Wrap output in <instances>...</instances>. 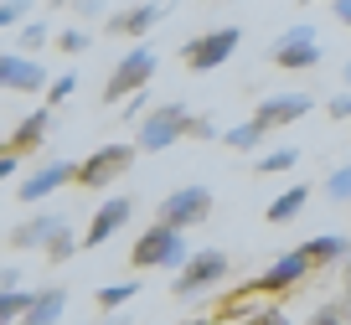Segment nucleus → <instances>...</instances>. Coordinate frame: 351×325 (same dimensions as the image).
<instances>
[{
  "label": "nucleus",
  "instance_id": "obj_10",
  "mask_svg": "<svg viewBox=\"0 0 351 325\" xmlns=\"http://www.w3.org/2000/svg\"><path fill=\"white\" fill-rule=\"evenodd\" d=\"M130 196H109V202L93 212V222H88V232H83V248H104V243L114 238L119 228H130Z\"/></svg>",
  "mask_w": 351,
  "mask_h": 325
},
{
  "label": "nucleus",
  "instance_id": "obj_28",
  "mask_svg": "<svg viewBox=\"0 0 351 325\" xmlns=\"http://www.w3.org/2000/svg\"><path fill=\"white\" fill-rule=\"evenodd\" d=\"M47 36H52V32H47L42 21H26V26H21V47H32V52H36V47L47 42Z\"/></svg>",
  "mask_w": 351,
  "mask_h": 325
},
{
  "label": "nucleus",
  "instance_id": "obj_33",
  "mask_svg": "<svg viewBox=\"0 0 351 325\" xmlns=\"http://www.w3.org/2000/svg\"><path fill=\"white\" fill-rule=\"evenodd\" d=\"M191 134H197V140H222V130H212L207 119H191Z\"/></svg>",
  "mask_w": 351,
  "mask_h": 325
},
{
  "label": "nucleus",
  "instance_id": "obj_14",
  "mask_svg": "<svg viewBox=\"0 0 351 325\" xmlns=\"http://www.w3.org/2000/svg\"><path fill=\"white\" fill-rule=\"evenodd\" d=\"M310 114V98L305 93H274V98H263L258 104V119L269 124V130H279V124H295Z\"/></svg>",
  "mask_w": 351,
  "mask_h": 325
},
{
  "label": "nucleus",
  "instance_id": "obj_13",
  "mask_svg": "<svg viewBox=\"0 0 351 325\" xmlns=\"http://www.w3.org/2000/svg\"><path fill=\"white\" fill-rule=\"evenodd\" d=\"M160 21H165V5H160V0H145V5H134V11L109 16V32L114 36H145L150 26H160Z\"/></svg>",
  "mask_w": 351,
  "mask_h": 325
},
{
  "label": "nucleus",
  "instance_id": "obj_7",
  "mask_svg": "<svg viewBox=\"0 0 351 325\" xmlns=\"http://www.w3.org/2000/svg\"><path fill=\"white\" fill-rule=\"evenodd\" d=\"M269 57H274L285 73H305V67H320V57H326V52H320V42H315V26L300 21V26H289V32L274 42V52H269Z\"/></svg>",
  "mask_w": 351,
  "mask_h": 325
},
{
  "label": "nucleus",
  "instance_id": "obj_23",
  "mask_svg": "<svg viewBox=\"0 0 351 325\" xmlns=\"http://www.w3.org/2000/svg\"><path fill=\"white\" fill-rule=\"evenodd\" d=\"M26 310H32V294H21L16 284H5V289H0V320H21Z\"/></svg>",
  "mask_w": 351,
  "mask_h": 325
},
{
  "label": "nucleus",
  "instance_id": "obj_17",
  "mask_svg": "<svg viewBox=\"0 0 351 325\" xmlns=\"http://www.w3.org/2000/svg\"><path fill=\"white\" fill-rule=\"evenodd\" d=\"M300 248L310 253V263H341L351 253V243L341 238V232H320V238H310V243H300Z\"/></svg>",
  "mask_w": 351,
  "mask_h": 325
},
{
  "label": "nucleus",
  "instance_id": "obj_24",
  "mask_svg": "<svg viewBox=\"0 0 351 325\" xmlns=\"http://www.w3.org/2000/svg\"><path fill=\"white\" fill-rule=\"evenodd\" d=\"M326 202H351V165L326 176Z\"/></svg>",
  "mask_w": 351,
  "mask_h": 325
},
{
  "label": "nucleus",
  "instance_id": "obj_22",
  "mask_svg": "<svg viewBox=\"0 0 351 325\" xmlns=\"http://www.w3.org/2000/svg\"><path fill=\"white\" fill-rule=\"evenodd\" d=\"M134 294H140V284H134V279H124V284H104V289H99V310H119V304H130Z\"/></svg>",
  "mask_w": 351,
  "mask_h": 325
},
{
  "label": "nucleus",
  "instance_id": "obj_1",
  "mask_svg": "<svg viewBox=\"0 0 351 325\" xmlns=\"http://www.w3.org/2000/svg\"><path fill=\"white\" fill-rule=\"evenodd\" d=\"M186 258H191L186 228H171V222H160V217H155L150 232H140V243H134V253H130L134 269H181Z\"/></svg>",
  "mask_w": 351,
  "mask_h": 325
},
{
  "label": "nucleus",
  "instance_id": "obj_29",
  "mask_svg": "<svg viewBox=\"0 0 351 325\" xmlns=\"http://www.w3.org/2000/svg\"><path fill=\"white\" fill-rule=\"evenodd\" d=\"M57 47H62V52H88V32H77V26H73V32L57 36Z\"/></svg>",
  "mask_w": 351,
  "mask_h": 325
},
{
  "label": "nucleus",
  "instance_id": "obj_5",
  "mask_svg": "<svg viewBox=\"0 0 351 325\" xmlns=\"http://www.w3.org/2000/svg\"><path fill=\"white\" fill-rule=\"evenodd\" d=\"M134 150H140V145H99V150H93L83 165H77V186L99 191V186L119 181V176L134 165Z\"/></svg>",
  "mask_w": 351,
  "mask_h": 325
},
{
  "label": "nucleus",
  "instance_id": "obj_4",
  "mask_svg": "<svg viewBox=\"0 0 351 325\" xmlns=\"http://www.w3.org/2000/svg\"><path fill=\"white\" fill-rule=\"evenodd\" d=\"M155 77V52L150 47H130L119 57V67L109 73V88H104V104H124L130 93H140L145 83Z\"/></svg>",
  "mask_w": 351,
  "mask_h": 325
},
{
  "label": "nucleus",
  "instance_id": "obj_37",
  "mask_svg": "<svg viewBox=\"0 0 351 325\" xmlns=\"http://www.w3.org/2000/svg\"><path fill=\"white\" fill-rule=\"evenodd\" d=\"M47 5H67V0H47Z\"/></svg>",
  "mask_w": 351,
  "mask_h": 325
},
{
  "label": "nucleus",
  "instance_id": "obj_36",
  "mask_svg": "<svg viewBox=\"0 0 351 325\" xmlns=\"http://www.w3.org/2000/svg\"><path fill=\"white\" fill-rule=\"evenodd\" d=\"M346 88H351V62H346Z\"/></svg>",
  "mask_w": 351,
  "mask_h": 325
},
{
  "label": "nucleus",
  "instance_id": "obj_16",
  "mask_svg": "<svg viewBox=\"0 0 351 325\" xmlns=\"http://www.w3.org/2000/svg\"><path fill=\"white\" fill-rule=\"evenodd\" d=\"M62 315H67V294L62 289L32 294V310H26V320H32V325H52V320H62Z\"/></svg>",
  "mask_w": 351,
  "mask_h": 325
},
{
  "label": "nucleus",
  "instance_id": "obj_38",
  "mask_svg": "<svg viewBox=\"0 0 351 325\" xmlns=\"http://www.w3.org/2000/svg\"><path fill=\"white\" fill-rule=\"evenodd\" d=\"M310 5H315V0H310Z\"/></svg>",
  "mask_w": 351,
  "mask_h": 325
},
{
  "label": "nucleus",
  "instance_id": "obj_11",
  "mask_svg": "<svg viewBox=\"0 0 351 325\" xmlns=\"http://www.w3.org/2000/svg\"><path fill=\"white\" fill-rule=\"evenodd\" d=\"M310 269H315V263H310V253H305V248H295V253H285L274 269H263V274H258L253 294H279V289H289V284H300Z\"/></svg>",
  "mask_w": 351,
  "mask_h": 325
},
{
  "label": "nucleus",
  "instance_id": "obj_18",
  "mask_svg": "<svg viewBox=\"0 0 351 325\" xmlns=\"http://www.w3.org/2000/svg\"><path fill=\"white\" fill-rule=\"evenodd\" d=\"M263 134H269V124L253 114L248 124H232V130H222V145H228V150H258Z\"/></svg>",
  "mask_w": 351,
  "mask_h": 325
},
{
  "label": "nucleus",
  "instance_id": "obj_15",
  "mask_svg": "<svg viewBox=\"0 0 351 325\" xmlns=\"http://www.w3.org/2000/svg\"><path fill=\"white\" fill-rule=\"evenodd\" d=\"M62 228H67L62 217H32V222L11 228V248H47V243H52Z\"/></svg>",
  "mask_w": 351,
  "mask_h": 325
},
{
  "label": "nucleus",
  "instance_id": "obj_31",
  "mask_svg": "<svg viewBox=\"0 0 351 325\" xmlns=\"http://www.w3.org/2000/svg\"><path fill=\"white\" fill-rule=\"evenodd\" d=\"M330 119H351V93H336V98H330Z\"/></svg>",
  "mask_w": 351,
  "mask_h": 325
},
{
  "label": "nucleus",
  "instance_id": "obj_25",
  "mask_svg": "<svg viewBox=\"0 0 351 325\" xmlns=\"http://www.w3.org/2000/svg\"><path fill=\"white\" fill-rule=\"evenodd\" d=\"M77 93V77L67 73V77H52V88H47V104H67V98Z\"/></svg>",
  "mask_w": 351,
  "mask_h": 325
},
{
  "label": "nucleus",
  "instance_id": "obj_21",
  "mask_svg": "<svg viewBox=\"0 0 351 325\" xmlns=\"http://www.w3.org/2000/svg\"><path fill=\"white\" fill-rule=\"evenodd\" d=\"M295 160H300V150H295V145H285V150H269V155H258L253 176H285Z\"/></svg>",
  "mask_w": 351,
  "mask_h": 325
},
{
  "label": "nucleus",
  "instance_id": "obj_30",
  "mask_svg": "<svg viewBox=\"0 0 351 325\" xmlns=\"http://www.w3.org/2000/svg\"><path fill=\"white\" fill-rule=\"evenodd\" d=\"M145 104H150V88H140V93H130V98H124V114H130V119H140V114H145Z\"/></svg>",
  "mask_w": 351,
  "mask_h": 325
},
{
  "label": "nucleus",
  "instance_id": "obj_20",
  "mask_svg": "<svg viewBox=\"0 0 351 325\" xmlns=\"http://www.w3.org/2000/svg\"><path fill=\"white\" fill-rule=\"evenodd\" d=\"M47 124H52V119H47V108H36L32 119L16 124V134H11L5 145H11V150H32V145H42V140H47Z\"/></svg>",
  "mask_w": 351,
  "mask_h": 325
},
{
  "label": "nucleus",
  "instance_id": "obj_19",
  "mask_svg": "<svg viewBox=\"0 0 351 325\" xmlns=\"http://www.w3.org/2000/svg\"><path fill=\"white\" fill-rule=\"evenodd\" d=\"M305 202H310V191H305V186H289V191H279L274 202H269V212H263V217H269L274 228H279V222H295Z\"/></svg>",
  "mask_w": 351,
  "mask_h": 325
},
{
  "label": "nucleus",
  "instance_id": "obj_26",
  "mask_svg": "<svg viewBox=\"0 0 351 325\" xmlns=\"http://www.w3.org/2000/svg\"><path fill=\"white\" fill-rule=\"evenodd\" d=\"M21 21H26V0H5V5H0V26H5V32H16Z\"/></svg>",
  "mask_w": 351,
  "mask_h": 325
},
{
  "label": "nucleus",
  "instance_id": "obj_3",
  "mask_svg": "<svg viewBox=\"0 0 351 325\" xmlns=\"http://www.w3.org/2000/svg\"><path fill=\"white\" fill-rule=\"evenodd\" d=\"M222 279H228V253H222V248H202V253H191V258L176 269L171 294L191 300V294H202L207 284H222Z\"/></svg>",
  "mask_w": 351,
  "mask_h": 325
},
{
  "label": "nucleus",
  "instance_id": "obj_6",
  "mask_svg": "<svg viewBox=\"0 0 351 325\" xmlns=\"http://www.w3.org/2000/svg\"><path fill=\"white\" fill-rule=\"evenodd\" d=\"M238 42H243L238 26H217V32H207V36H197V42H186L181 62H186L191 73H212V67H222L232 52H238Z\"/></svg>",
  "mask_w": 351,
  "mask_h": 325
},
{
  "label": "nucleus",
  "instance_id": "obj_27",
  "mask_svg": "<svg viewBox=\"0 0 351 325\" xmlns=\"http://www.w3.org/2000/svg\"><path fill=\"white\" fill-rule=\"evenodd\" d=\"M42 253H47V258H57V263H62V258H67V253H73V232H67V228H62V232H57V238H52V243H47V248H42Z\"/></svg>",
  "mask_w": 351,
  "mask_h": 325
},
{
  "label": "nucleus",
  "instance_id": "obj_8",
  "mask_svg": "<svg viewBox=\"0 0 351 325\" xmlns=\"http://www.w3.org/2000/svg\"><path fill=\"white\" fill-rule=\"evenodd\" d=\"M207 217H212V191L207 186H181V191H171L160 202V222H171V228H197Z\"/></svg>",
  "mask_w": 351,
  "mask_h": 325
},
{
  "label": "nucleus",
  "instance_id": "obj_2",
  "mask_svg": "<svg viewBox=\"0 0 351 325\" xmlns=\"http://www.w3.org/2000/svg\"><path fill=\"white\" fill-rule=\"evenodd\" d=\"M181 134H191V114L181 104H160V108H150V114L140 119L134 145H140V150H171Z\"/></svg>",
  "mask_w": 351,
  "mask_h": 325
},
{
  "label": "nucleus",
  "instance_id": "obj_32",
  "mask_svg": "<svg viewBox=\"0 0 351 325\" xmlns=\"http://www.w3.org/2000/svg\"><path fill=\"white\" fill-rule=\"evenodd\" d=\"M16 155H21V150L5 145V155H0V181H11V176H16Z\"/></svg>",
  "mask_w": 351,
  "mask_h": 325
},
{
  "label": "nucleus",
  "instance_id": "obj_12",
  "mask_svg": "<svg viewBox=\"0 0 351 325\" xmlns=\"http://www.w3.org/2000/svg\"><path fill=\"white\" fill-rule=\"evenodd\" d=\"M73 181H77V165L73 160H52V165H42V171H32L21 181V202H42V196L62 191V186H73Z\"/></svg>",
  "mask_w": 351,
  "mask_h": 325
},
{
  "label": "nucleus",
  "instance_id": "obj_35",
  "mask_svg": "<svg viewBox=\"0 0 351 325\" xmlns=\"http://www.w3.org/2000/svg\"><path fill=\"white\" fill-rule=\"evenodd\" d=\"M330 11H336L341 26H351V0H330Z\"/></svg>",
  "mask_w": 351,
  "mask_h": 325
},
{
  "label": "nucleus",
  "instance_id": "obj_9",
  "mask_svg": "<svg viewBox=\"0 0 351 325\" xmlns=\"http://www.w3.org/2000/svg\"><path fill=\"white\" fill-rule=\"evenodd\" d=\"M0 88H11V93H36V88H52L47 83V67L26 52H5L0 57Z\"/></svg>",
  "mask_w": 351,
  "mask_h": 325
},
{
  "label": "nucleus",
  "instance_id": "obj_34",
  "mask_svg": "<svg viewBox=\"0 0 351 325\" xmlns=\"http://www.w3.org/2000/svg\"><path fill=\"white\" fill-rule=\"evenodd\" d=\"M77 11H83L88 21H99V16H104V0H77Z\"/></svg>",
  "mask_w": 351,
  "mask_h": 325
}]
</instances>
